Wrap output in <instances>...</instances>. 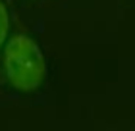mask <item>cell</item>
<instances>
[{
	"mask_svg": "<svg viewBox=\"0 0 135 131\" xmlns=\"http://www.w3.org/2000/svg\"><path fill=\"white\" fill-rule=\"evenodd\" d=\"M2 70L8 85L17 93H35L46 79V58L25 33H16L4 45Z\"/></svg>",
	"mask_w": 135,
	"mask_h": 131,
	"instance_id": "1",
	"label": "cell"
},
{
	"mask_svg": "<svg viewBox=\"0 0 135 131\" xmlns=\"http://www.w3.org/2000/svg\"><path fill=\"white\" fill-rule=\"evenodd\" d=\"M8 31H10V14H8L6 4L0 0V48L8 41Z\"/></svg>",
	"mask_w": 135,
	"mask_h": 131,
	"instance_id": "2",
	"label": "cell"
}]
</instances>
